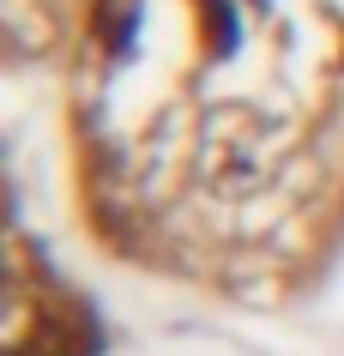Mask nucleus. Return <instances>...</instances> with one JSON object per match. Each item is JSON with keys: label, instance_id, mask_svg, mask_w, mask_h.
<instances>
[{"label": "nucleus", "instance_id": "nucleus-1", "mask_svg": "<svg viewBox=\"0 0 344 356\" xmlns=\"http://www.w3.org/2000/svg\"><path fill=\"white\" fill-rule=\"evenodd\" d=\"M49 60L115 254L284 290L344 236V0H73Z\"/></svg>", "mask_w": 344, "mask_h": 356}, {"label": "nucleus", "instance_id": "nucleus-2", "mask_svg": "<svg viewBox=\"0 0 344 356\" xmlns=\"http://www.w3.org/2000/svg\"><path fill=\"white\" fill-rule=\"evenodd\" d=\"M67 6H73V0H6L13 49H19V55H49V42H55Z\"/></svg>", "mask_w": 344, "mask_h": 356}]
</instances>
